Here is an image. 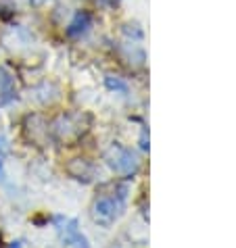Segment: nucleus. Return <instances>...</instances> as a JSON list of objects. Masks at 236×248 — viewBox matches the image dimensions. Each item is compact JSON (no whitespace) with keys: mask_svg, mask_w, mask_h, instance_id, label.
Returning a JSON list of instances; mask_svg holds the SVG:
<instances>
[{"mask_svg":"<svg viewBox=\"0 0 236 248\" xmlns=\"http://www.w3.org/2000/svg\"><path fill=\"white\" fill-rule=\"evenodd\" d=\"M9 248H21V244H19V242H13Z\"/></svg>","mask_w":236,"mask_h":248,"instance_id":"obj_8","label":"nucleus"},{"mask_svg":"<svg viewBox=\"0 0 236 248\" xmlns=\"http://www.w3.org/2000/svg\"><path fill=\"white\" fill-rule=\"evenodd\" d=\"M88 27H90V15L86 11H78L75 17L71 19V23H69V27H67V33L75 38V36H82Z\"/></svg>","mask_w":236,"mask_h":248,"instance_id":"obj_4","label":"nucleus"},{"mask_svg":"<svg viewBox=\"0 0 236 248\" xmlns=\"http://www.w3.org/2000/svg\"><path fill=\"white\" fill-rule=\"evenodd\" d=\"M128 186L123 184L119 186L113 194H102L101 198H96V202L92 206V217L96 223L109 227L111 223H115L119 215L126 209V201H128Z\"/></svg>","mask_w":236,"mask_h":248,"instance_id":"obj_1","label":"nucleus"},{"mask_svg":"<svg viewBox=\"0 0 236 248\" xmlns=\"http://www.w3.org/2000/svg\"><path fill=\"white\" fill-rule=\"evenodd\" d=\"M0 171H2V161H0Z\"/></svg>","mask_w":236,"mask_h":248,"instance_id":"obj_10","label":"nucleus"},{"mask_svg":"<svg viewBox=\"0 0 236 248\" xmlns=\"http://www.w3.org/2000/svg\"><path fill=\"white\" fill-rule=\"evenodd\" d=\"M57 232L65 248H90L88 238L80 232V225L75 219L57 217Z\"/></svg>","mask_w":236,"mask_h":248,"instance_id":"obj_3","label":"nucleus"},{"mask_svg":"<svg viewBox=\"0 0 236 248\" xmlns=\"http://www.w3.org/2000/svg\"><path fill=\"white\" fill-rule=\"evenodd\" d=\"M46 2H51V0H32L34 6H42V4H46Z\"/></svg>","mask_w":236,"mask_h":248,"instance_id":"obj_7","label":"nucleus"},{"mask_svg":"<svg viewBox=\"0 0 236 248\" xmlns=\"http://www.w3.org/2000/svg\"><path fill=\"white\" fill-rule=\"evenodd\" d=\"M105 161L115 173L119 175H134L138 171V156L132 153L130 148H123L119 144H115L113 148H109V153L105 156Z\"/></svg>","mask_w":236,"mask_h":248,"instance_id":"obj_2","label":"nucleus"},{"mask_svg":"<svg viewBox=\"0 0 236 248\" xmlns=\"http://www.w3.org/2000/svg\"><path fill=\"white\" fill-rule=\"evenodd\" d=\"M107 86L111 88V90H121V92H126V84L119 79H113V78H107Z\"/></svg>","mask_w":236,"mask_h":248,"instance_id":"obj_5","label":"nucleus"},{"mask_svg":"<svg viewBox=\"0 0 236 248\" xmlns=\"http://www.w3.org/2000/svg\"><path fill=\"white\" fill-rule=\"evenodd\" d=\"M6 150H9V144H6L4 138H0V155H4Z\"/></svg>","mask_w":236,"mask_h":248,"instance_id":"obj_6","label":"nucleus"},{"mask_svg":"<svg viewBox=\"0 0 236 248\" xmlns=\"http://www.w3.org/2000/svg\"><path fill=\"white\" fill-rule=\"evenodd\" d=\"M0 81H2V69H0Z\"/></svg>","mask_w":236,"mask_h":248,"instance_id":"obj_9","label":"nucleus"}]
</instances>
